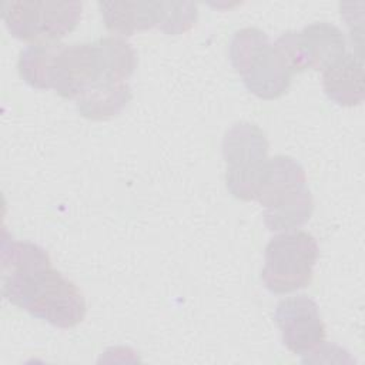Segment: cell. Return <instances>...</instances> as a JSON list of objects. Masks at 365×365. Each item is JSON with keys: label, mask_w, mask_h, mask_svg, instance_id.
<instances>
[{"label": "cell", "mask_w": 365, "mask_h": 365, "mask_svg": "<svg viewBox=\"0 0 365 365\" xmlns=\"http://www.w3.org/2000/svg\"><path fill=\"white\" fill-rule=\"evenodd\" d=\"M98 7L106 27L121 36L158 27L161 21V1H101Z\"/></svg>", "instance_id": "cell-10"}, {"label": "cell", "mask_w": 365, "mask_h": 365, "mask_svg": "<svg viewBox=\"0 0 365 365\" xmlns=\"http://www.w3.org/2000/svg\"><path fill=\"white\" fill-rule=\"evenodd\" d=\"M314 211V201L308 187L284 198L262 212L264 224L269 231H292L304 225Z\"/></svg>", "instance_id": "cell-12"}, {"label": "cell", "mask_w": 365, "mask_h": 365, "mask_svg": "<svg viewBox=\"0 0 365 365\" xmlns=\"http://www.w3.org/2000/svg\"><path fill=\"white\" fill-rule=\"evenodd\" d=\"M268 141L264 131L254 123L232 124L222 138L225 160V185L235 198H255L259 174L267 161Z\"/></svg>", "instance_id": "cell-6"}, {"label": "cell", "mask_w": 365, "mask_h": 365, "mask_svg": "<svg viewBox=\"0 0 365 365\" xmlns=\"http://www.w3.org/2000/svg\"><path fill=\"white\" fill-rule=\"evenodd\" d=\"M60 41H37L21 50L17 68L20 77L34 88H48V71Z\"/></svg>", "instance_id": "cell-14"}, {"label": "cell", "mask_w": 365, "mask_h": 365, "mask_svg": "<svg viewBox=\"0 0 365 365\" xmlns=\"http://www.w3.org/2000/svg\"><path fill=\"white\" fill-rule=\"evenodd\" d=\"M197 21V4L192 1H161L158 29L170 36L182 34Z\"/></svg>", "instance_id": "cell-15"}, {"label": "cell", "mask_w": 365, "mask_h": 365, "mask_svg": "<svg viewBox=\"0 0 365 365\" xmlns=\"http://www.w3.org/2000/svg\"><path fill=\"white\" fill-rule=\"evenodd\" d=\"M364 67L361 57L345 53L336 63L322 71L324 91L334 103L352 107L364 101Z\"/></svg>", "instance_id": "cell-9"}, {"label": "cell", "mask_w": 365, "mask_h": 365, "mask_svg": "<svg viewBox=\"0 0 365 365\" xmlns=\"http://www.w3.org/2000/svg\"><path fill=\"white\" fill-rule=\"evenodd\" d=\"M275 322L284 345L295 355L312 354L325 339L318 305L307 295L281 299L275 308Z\"/></svg>", "instance_id": "cell-7"}, {"label": "cell", "mask_w": 365, "mask_h": 365, "mask_svg": "<svg viewBox=\"0 0 365 365\" xmlns=\"http://www.w3.org/2000/svg\"><path fill=\"white\" fill-rule=\"evenodd\" d=\"M3 297L58 328H71L86 315V301L78 287L51 264L1 272Z\"/></svg>", "instance_id": "cell-1"}, {"label": "cell", "mask_w": 365, "mask_h": 365, "mask_svg": "<svg viewBox=\"0 0 365 365\" xmlns=\"http://www.w3.org/2000/svg\"><path fill=\"white\" fill-rule=\"evenodd\" d=\"M274 47L294 73H301L311 68L309 60L304 47V41L299 31H285L274 43Z\"/></svg>", "instance_id": "cell-16"}, {"label": "cell", "mask_w": 365, "mask_h": 365, "mask_svg": "<svg viewBox=\"0 0 365 365\" xmlns=\"http://www.w3.org/2000/svg\"><path fill=\"white\" fill-rule=\"evenodd\" d=\"M299 33L311 68L324 71L345 54L344 33L331 23L315 21L305 26Z\"/></svg>", "instance_id": "cell-11"}, {"label": "cell", "mask_w": 365, "mask_h": 365, "mask_svg": "<svg viewBox=\"0 0 365 365\" xmlns=\"http://www.w3.org/2000/svg\"><path fill=\"white\" fill-rule=\"evenodd\" d=\"M230 60L248 91L264 100L287 93L292 71L268 36L257 27H244L230 41Z\"/></svg>", "instance_id": "cell-2"}, {"label": "cell", "mask_w": 365, "mask_h": 365, "mask_svg": "<svg viewBox=\"0 0 365 365\" xmlns=\"http://www.w3.org/2000/svg\"><path fill=\"white\" fill-rule=\"evenodd\" d=\"M261 278L274 294H288L307 287L318 258V244L305 231H285L265 247Z\"/></svg>", "instance_id": "cell-4"}, {"label": "cell", "mask_w": 365, "mask_h": 365, "mask_svg": "<svg viewBox=\"0 0 365 365\" xmlns=\"http://www.w3.org/2000/svg\"><path fill=\"white\" fill-rule=\"evenodd\" d=\"M104 63L98 41L60 43L48 71V88L68 100H78L91 90L125 84Z\"/></svg>", "instance_id": "cell-3"}, {"label": "cell", "mask_w": 365, "mask_h": 365, "mask_svg": "<svg viewBox=\"0 0 365 365\" xmlns=\"http://www.w3.org/2000/svg\"><path fill=\"white\" fill-rule=\"evenodd\" d=\"M131 100L130 84L100 87L76 101L78 113L90 120H107L121 113Z\"/></svg>", "instance_id": "cell-13"}, {"label": "cell", "mask_w": 365, "mask_h": 365, "mask_svg": "<svg viewBox=\"0 0 365 365\" xmlns=\"http://www.w3.org/2000/svg\"><path fill=\"white\" fill-rule=\"evenodd\" d=\"M80 1H3L1 19L9 33L23 41H58L81 17Z\"/></svg>", "instance_id": "cell-5"}, {"label": "cell", "mask_w": 365, "mask_h": 365, "mask_svg": "<svg viewBox=\"0 0 365 365\" xmlns=\"http://www.w3.org/2000/svg\"><path fill=\"white\" fill-rule=\"evenodd\" d=\"M307 187L302 165L288 155L267 158L258 178L255 198L265 208L274 207L284 198Z\"/></svg>", "instance_id": "cell-8"}]
</instances>
